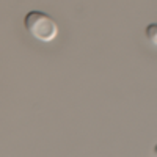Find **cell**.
<instances>
[{
	"label": "cell",
	"mask_w": 157,
	"mask_h": 157,
	"mask_svg": "<svg viewBox=\"0 0 157 157\" xmlns=\"http://www.w3.org/2000/svg\"><path fill=\"white\" fill-rule=\"evenodd\" d=\"M24 27L35 39L49 43L58 35V27L54 17L39 10H32L24 16Z\"/></svg>",
	"instance_id": "1"
},
{
	"label": "cell",
	"mask_w": 157,
	"mask_h": 157,
	"mask_svg": "<svg viewBox=\"0 0 157 157\" xmlns=\"http://www.w3.org/2000/svg\"><path fill=\"white\" fill-rule=\"evenodd\" d=\"M145 36L146 39L157 47V22H151L146 25V29H145Z\"/></svg>",
	"instance_id": "2"
},
{
	"label": "cell",
	"mask_w": 157,
	"mask_h": 157,
	"mask_svg": "<svg viewBox=\"0 0 157 157\" xmlns=\"http://www.w3.org/2000/svg\"><path fill=\"white\" fill-rule=\"evenodd\" d=\"M154 155L157 157V143H155V145H154Z\"/></svg>",
	"instance_id": "3"
}]
</instances>
